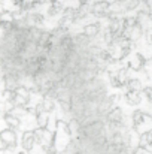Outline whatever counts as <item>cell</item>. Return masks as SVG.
I'll use <instances>...</instances> for the list:
<instances>
[{"mask_svg": "<svg viewBox=\"0 0 152 154\" xmlns=\"http://www.w3.org/2000/svg\"><path fill=\"white\" fill-rule=\"evenodd\" d=\"M16 147V133L13 129H4L0 132V148L3 150H13Z\"/></svg>", "mask_w": 152, "mask_h": 154, "instance_id": "cell-1", "label": "cell"}, {"mask_svg": "<svg viewBox=\"0 0 152 154\" xmlns=\"http://www.w3.org/2000/svg\"><path fill=\"white\" fill-rule=\"evenodd\" d=\"M21 145H22V150L25 151H31L36 145V136H34V130H27L22 133V138H21Z\"/></svg>", "mask_w": 152, "mask_h": 154, "instance_id": "cell-2", "label": "cell"}, {"mask_svg": "<svg viewBox=\"0 0 152 154\" xmlns=\"http://www.w3.org/2000/svg\"><path fill=\"white\" fill-rule=\"evenodd\" d=\"M122 109L121 108H113L110 112H107V121L112 126H119L122 123Z\"/></svg>", "mask_w": 152, "mask_h": 154, "instance_id": "cell-3", "label": "cell"}, {"mask_svg": "<svg viewBox=\"0 0 152 154\" xmlns=\"http://www.w3.org/2000/svg\"><path fill=\"white\" fill-rule=\"evenodd\" d=\"M125 100L128 105H139L142 102V96H140V91H134V90H128L127 94H125Z\"/></svg>", "mask_w": 152, "mask_h": 154, "instance_id": "cell-4", "label": "cell"}, {"mask_svg": "<svg viewBox=\"0 0 152 154\" xmlns=\"http://www.w3.org/2000/svg\"><path fill=\"white\" fill-rule=\"evenodd\" d=\"M3 120H4V123H6L10 129H18V127L21 126L19 117H16V115H13V114H4V115H3Z\"/></svg>", "mask_w": 152, "mask_h": 154, "instance_id": "cell-5", "label": "cell"}, {"mask_svg": "<svg viewBox=\"0 0 152 154\" xmlns=\"http://www.w3.org/2000/svg\"><path fill=\"white\" fill-rule=\"evenodd\" d=\"M145 115H146V112H143V111H136V112H133L131 120H133V126H134V129H137V127L143 123Z\"/></svg>", "mask_w": 152, "mask_h": 154, "instance_id": "cell-6", "label": "cell"}, {"mask_svg": "<svg viewBox=\"0 0 152 154\" xmlns=\"http://www.w3.org/2000/svg\"><path fill=\"white\" fill-rule=\"evenodd\" d=\"M36 123L39 127H48V123H49V114L46 111L40 112L37 117H36Z\"/></svg>", "mask_w": 152, "mask_h": 154, "instance_id": "cell-7", "label": "cell"}, {"mask_svg": "<svg viewBox=\"0 0 152 154\" xmlns=\"http://www.w3.org/2000/svg\"><path fill=\"white\" fill-rule=\"evenodd\" d=\"M127 88L128 90H134V91H142L143 85H142V81L137 79V78H130L128 84H127Z\"/></svg>", "mask_w": 152, "mask_h": 154, "instance_id": "cell-8", "label": "cell"}, {"mask_svg": "<svg viewBox=\"0 0 152 154\" xmlns=\"http://www.w3.org/2000/svg\"><path fill=\"white\" fill-rule=\"evenodd\" d=\"M152 141V130L149 132H143L142 135H139V147H145L146 144H149Z\"/></svg>", "mask_w": 152, "mask_h": 154, "instance_id": "cell-9", "label": "cell"}, {"mask_svg": "<svg viewBox=\"0 0 152 154\" xmlns=\"http://www.w3.org/2000/svg\"><path fill=\"white\" fill-rule=\"evenodd\" d=\"M30 91H31V90H28V88L24 87V85H18V87L15 88V93H16V94H21V96H24V97H27V99H30Z\"/></svg>", "mask_w": 152, "mask_h": 154, "instance_id": "cell-10", "label": "cell"}, {"mask_svg": "<svg viewBox=\"0 0 152 154\" xmlns=\"http://www.w3.org/2000/svg\"><path fill=\"white\" fill-rule=\"evenodd\" d=\"M42 108H43V111H46V112H51L52 109H54V102L51 100V99H43L42 100Z\"/></svg>", "mask_w": 152, "mask_h": 154, "instance_id": "cell-11", "label": "cell"}, {"mask_svg": "<svg viewBox=\"0 0 152 154\" xmlns=\"http://www.w3.org/2000/svg\"><path fill=\"white\" fill-rule=\"evenodd\" d=\"M143 93H145V96L148 97V100L152 103V87H146V88L143 90Z\"/></svg>", "mask_w": 152, "mask_h": 154, "instance_id": "cell-12", "label": "cell"}, {"mask_svg": "<svg viewBox=\"0 0 152 154\" xmlns=\"http://www.w3.org/2000/svg\"><path fill=\"white\" fill-rule=\"evenodd\" d=\"M97 32V27H94V26H90V27H87V35H94Z\"/></svg>", "mask_w": 152, "mask_h": 154, "instance_id": "cell-13", "label": "cell"}, {"mask_svg": "<svg viewBox=\"0 0 152 154\" xmlns=\"http://www.w3.org/2000/svg\"><path fill=\"white\" fill-rule=\"evenodd\" d=\"M143 148L146 150V153H148V154H152V141L149 142V144H146V145H145Z\"/></svg>", "mask_w": 152, "mask_h": 154, "instance_id": "cell-14", "label": "cell"}, {"mask_svg": "<svg viewBox=\"0 0 152 154\" xmlns=\"http://www.w3.org/2000/svg\"><path fill=\"white\" fill-rule=\"evenodd\" d=\"M1 154H13V150H9V148H7V150H3Z\"/></svg>", "mask_w": 152, "mask_h": 154, "instance_id": "cell-15", "label": "cell"}, {"mask_svg": "<svg viewBox=\"0 0 152 154\" xmlns=\"http://www.w3.org/2000/svg\"><path fill=\"white\" fill-rule=\"evenodd\" d=\"M18 154H24V153H18Z\"/></svg>", "mask_w": 152, "mask_h": 154, "instance_id": "cell-16", "label": "cell"}]
</instances>
